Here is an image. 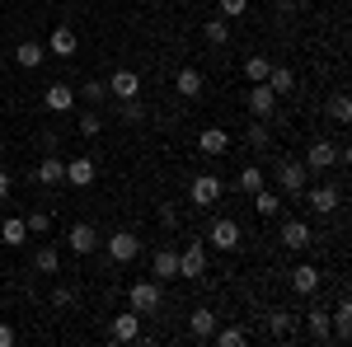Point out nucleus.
<instances>
[{
    "label": "nucleus",
    "mask_w": 352,
    "mask_h": 347,
    "mask_svg": "<svg viewBox=\"0 0 352 347\" xmlns=\"http://www.w3.org/2000/svg\"><path fill=\"white\" fill-rule=\"evenodd\" d=\"M305 183H310V169H305L300 160H282L277 164V192H282L287 202H300Z\"/></svg>",
    "instance_id": "nucleus-1"
},
{
    "label": "nucleus",
    "mask_w": 352,
    "mask_h": 347,
    "mask_svg": "<svg viewBox=\"0 0 352 347\" xmlns=\"http://www.w3.org/2000/svg\"><path fill=\"white\" fill-rule=\"evenodd\" d=\"M300 202H310V212H338V202H343V188H333V183H305V192H300Z\"/></svg>",
    "instance_id": "nucleus-2"
},
{
    "label": "nucleus",
    "mask_w": 352,
    "mask_h": 347,
    "mask_svg": "<svg viewBox=\"0 0 352 347\" xmlns=\"http://www.w3.org/2000/svg\"><path fill=\"white\" fill-rule=\"evenodd\" d=\"M160 300H164V291H160V282H155V277H151V282H132V291H127V305H132L136 315L160 310Z\"/></svg>",
    "instance_id": "nucleus-3"
},
{
    "label": "nucleus",
    "mask_w": 352,
    "mask_h": 347,
    "mask_svg": "<svg viewBox=\"0 0 352 347\" xmlns=\"http://www.w3.org/2000/svg\"><path fill=\"white\" fill-rule=\"evenodd\" d=\"M207 240H212V249H221V254H230V249H240V225L230 221V216H217L212 221V230H207Z\"/></svg>",
    "instance_id": "nucleus-4"
},
{
    "label": "nucleus",
    "mask_w": 352,
    "mask_h": 347,
    "mask_svg": "<svg viewBox=\"0 0 352 347\" xmlns=\"http://www.w3.org/2000/svg\"><path fill=\"white\" fill-rule=\"evenodd\" d=\"M66 244H71V254H80V258H89V254L99 249V230H94L89 221H76V225L66 230Z\"/></svg>",
    "instance_id": "nucleus-5"
},
{
    "label": "nucleus",
    "mask_w": 352,
    "mask_h": 347,
    "mask_svg": "<svg viewBox=\"0 0 352 347\" xmlns=\"http://www.w3.org/2000/svg\"><path fill=\"white\" fill-rule=\"evenodd\" d=\"M179 277H192V282L207 277V244H202V240H192L188 249L179 254Z\"/></svg>",
    "instance_id": "nucleus-6"
},
{
    "label": "nucleus",
    "mask_w": 352,
    "mask_h": 347,
    "mask_svg": "<svg viewBox=\"0 0 352 347\" xmlns=\"http://www.w3.org/2000/svg\"><path fill=\"white\" fill-rule=\"evenodd\" d=\"M104 85H109V99H141V76L127 71V66H122V71H113Z\"/></svg>",
    "instance_id": "nucleus-7"
},
{
    "label": "nucleus",
    "mask_w": 352,
    "mask_h": 347,
    "mask_svg": "<svg viewBox=\"0 0 352 347\" xmlns=\"http://www.w3.org/2000/svg\"><path fill=\"white\" fill-rule=\"evenodd\" d=\"M221 192H226V183H221L217 174H197L188 188V197L197 202V207H212V202H221Z\"/></svg>",
    "instance_id": "nucleus-8"
},
{
    "label": "nucleus",
    "mask_w": 352,
    "mask_h": 347,
    "mask_svg": "<svg viewBox=\"0 0 352 347\" xmlns=\"http://www.w3.org/2000/svg\"><path fill=\"white\" fill-rule=\"evenodd\" d=\"M43 108H47V113H66V108H76V85L52 80L47 89H43Z\"/></svg>",
    "instance_id": "nucleus-9"
},
{
    "label": "nucleus",
    "mask_w": 352,
    "mask_h": 347,
    "mask_svg": "<svg viewBox=\"0 0 352 347\" xmlns=\"http://www.w3.org/2000/svg\"><path fill=\"white\" fill-rule=\"evenodd\" d=\"M136 254H141V240H136L132 230H113L109 235V258L113 263H132Z\"/></svg>",
    "instance_id": "nucleus-10"
},
{
    "label": "nucleus",
    "mask_w": 352,
    "mask_h": 347,
    "mask_svg": "<svg viewBox=\"0 0 352 347\" xmlns=\"http://www.w3.org/2000/svg\"><path fill=\"white\" fill-rule=\"evenodd\" d=\"M305 169L310 174H324L329 164H338V146H329V141H310V150H305Z\"/></svg>",
    "instance_id": "nucleus-11"
},
{
    "label": "nucleus",
    "mask_w": 352,
    "mask_h": 347,
    "mask_svg": "<svg viewBox=\"0 0 352 347\" xmlns=\"http://www.w3.org/2000/svg\"><path fill=\"white\" fill-rule=\"evenodd\" d=\"M43 47H47V56H61V61H66V56H76V47H80V43H76V28H71V24H56L52 38H47Z\"/></svg>",
    "instance_id": "nucleus-12"
},
{
    "label": "nucleus",
    "mask_w": 352,
    "mask_h": 347,
    "mask_svg": "<svg viewBox=\"0 0 352 347\" xmlns=\"http://www.w3.org/2000/svg\"><path fill=\"white\" fill-rule=\"evenodd\" d=\"M268 328H272V338H277V343H292V338H296V328H300V315H296V310H272Z\"/></svg>",
    "instance_id": "nucleus-13"
},
{
    "label": "nucleus",
    "mask_w": 352,
    "mask_h": 347,
    "mask_svg": "<svg viewBox=\"0 0 352 347\" xmlns=\"http://www.w3.org/2000/svg\"><path fill=\"white\" fill-rule=\"evenodd\" d=\"M197 150H202V155H226V150H230V132H226V127H202V132H197Z\"/></svg>",
    "instance_id": "nucleus-14"
},
{
    "label": "nucleus",
    "mask_w": 352,
    "mask_h": 347,
    "mask_svg": "<svg viewBox=\"0 0 352 347\" xmlns=\"http://www.w3.org/2000/svg\"><path fill=\"white\" fill-rule=\"evenodd\" d=\"M282 244H287V254H300V249L310 244V225L296 221V216H287V221H282Z\"/></svg>",
    "instance_id": "nucleus-15"
},
{
    "label": "nucleus",
    "mask_w": 352,
    "mask_h": 347,
    "mask_svg": "<svg viewBox=\"0 0 352 347\" xmlns=\"http://www.w3.org/2000/svg\"><path fill=\"white\" fill-rule=\"evenodd\" d=\"M287 277H292V291H296V295H315V291H320V267H315V263L292 267Z\"/></svg>",
    "instance_id": "nucleus-16"
},
{
    "label": "nucleus",
    "mask_w": 352,
    "mask_h": 347,
    "mask_svg": "<svg viewBox=\"0 0 352 347\" xmlns=\"http://www.w3.org/2000/svg\"><path fill=\"white\" fill-rule=\"evenodd\" d=\"M113 343H136L141 338V315L136 310H127V315H113Z\"/></svg>",
    "instance_id": "nucleus-17"
},
{
    "label": "nucleus",
    "mask_w": 352,
    "mask_h": 347,
    "mask_svg": "<svg viewBox=\"0 0 352 347\" xmlns=\"http://www.w3.org/2000/svg\"><path fill=\"white\" fill-rule=\"evenodd\" d=\"M33 179H38L43 188L66 183V164H61V155H43V160H38V169H33Z\"/></svg>",
    "instance_id": "nucleus-18"
},
{
    "label": "nucleus",
    "mask_w": 352,
    "mask_h": 347,
    "mask_svg": "<svg viewBox=\"0 0 352 347\" xmlns=\"http://www.w3.org/2000/svg\"><path fill=\"white\" fill-rule=\"evenodd\" d=\"M94 174H99V169H94V160H89V155L66 160V183H71V188H89V183H94Z\"/></svg>",
    "instance_id": "nucleus-19"
},
{
    "label": "nucleus",
    "mask_w": 352,
    "mask_h": 347,
    "mask_svg": "<svg viewBox=\"0 0 352 347\" xmlns=\"http://www.w3.org/2000/svg\"><path fill=\"white\" fill-rule=\"evenodd\" d=\"M272 108H277V94H272L268 85H249V113L268 122V117H272Z\"/></svg>",
    "instance_id": "nucleus-20"
},
{
    "label": "nucleus",
    "mask_w": 352,
    "mask_h": 347,
    "mask_svg": "<svg viewBox=\"0 0 352 347\" xmlns=\"http://www.w3.org/2000/svg\"><path fill=\"white\" fill-rule=\"evenodd\" d=\"M188 333L197 338V343H212V333H217V315L202 305V310H192L188 315Z\"/></svg>",
    "instance_id": "nucleus-21"
},
{
    "label": "nucleus",
    "mask_w": 352,
    "mask_h": 347,
    "mask_svg": "<svg viewBox=\"0 0 352 347\" xmlns=\"http://www.w3.org/2000/svg\"><path fill=\"white\" fill-rule=\"evenodd\" d=\"M151 272H155V282H174V277H179V254H174V249H155Z\"/></svg>",
    "instance_id": "nucleus-22"
},
{
    "label": "nucleus",
    "mask_w": 352,
    "mask_h": 347,
    "mask_svg": "<svg viewBox=\"0 0 352 347\" xmlns=\"http://www.w3.org/2000/svg\"><path fill=\"white\" fill-rule=\"evenodd\" d=\"M300 324H305V333H310L315 343H329V310H324V305L305 310V315H300Z\"/></svg>",
    "instance_id": "nucleus-23"
},
{
    "label": "nucleus",
    "mask_w": 352,
    "mask_h": 347,
    "mask_svg": "<svg viewBox=\"0 0 352 347\" xmlns=\"http://www.w3.org/2000/svg\"><path fill=\"white\" fill-rule=\"evenodd\" d=\"M174 89H179L184 99H197V94L207 89V80H202V71H197V66H184V71L174 76Z\"/></svg>",
    "instance_id": "nucleus-24"
},
{
    "label": "nucleus",
    "mask_w": 352,
    "mask_h": 347,
    "mask_svg": "<svg viewBox=\"0 0 352 347\" xmlns=\"http://www.w3.org/2000/svg\"><path fill=\"white\" fill-rule=\"evenodd\" d=\"M14 61H19V66H24V71H38V66H43V61H47V47H43V43H19V47H14Z\"/></svg>",
    "instance_id": "nucleus-25"
},
{
    "label": "nucleus",
    "mask_w": 352,
    "mask_h": 347,
    "mask_svg": "<svg viewBox=\"0 0 352 347\" xmlns=\"http://www.w3.org/2000/svg\"><path fill=\"white\" fill-rule=\"evenodd\" d=\"M24 240H28V225H24V216H5V221H0V244L19 249Z\"/></svg>",
    "instance_id": "nucleus-26"
},
{
    "label": "nucleus",
    "mask_w": 352,
    "mask_h": 347,
    "mask_svg": "<svg viewBox=\"0 0 352 347\" xmlns=\"http://www.w3.org/2000/svg\"><path fill=\"white\" fill-rule=\"evenodd\" d=\"M254 212H258V216H277V212H282V192L263 183L258 192H254Z\"/></svg>",
    "instance_id": "nucleus-27"
},
{
    "label": "nucleus",
    "mask_w": 352,
    "mask_h": 347,
    "mask_svg": "<svg viewBox=\"0 0 352 347\" xmlns=\"http://www.w3.org/2000/svg\"><path fill=\"white\" fill-rule=\"evenodd\" d=\"M33 267H38L43 277H56V272H61V254H56L52 244H43V249H33Z\"/></svg>",
    "instance_id": "nucleus-28"
},
{
    "label": "nucleus",
    "mask_w": 352,
    "mask_h": 347,
    "mask_svg": "<svg viewBox=\"0 0 352 347\" xmlns=\"http://www.w3.org/2000/svg\"><path fill=\"white\" fill-rule=\"evenodd\" d=\"M202 38H207L212 47H226V43H230V19H221V14H212V19L202 24Z\"/></svg>",
    "instance_id": "nucleus-29"
},
{
    "label": "nucleus",
    "mask_w": 352,
    "mask_h": 347,
    "mask_svg": "<svg viewBox=\"0 0 352 347\" xmlns=\"http://www.w3.org/2000/svg\"><path fill=\"white\" fill-rule=\"evenodd\" d=\"M263 85H268L272 94L282 99V94H292V89H296V76H292L287 66H272V71H268V80H263Z\"/></svg>",
    "instance_id": "nucleus-30"
},
{
    "label": "nucleus",
    "mask_w": 352,
    "mask_h": 347,
    "mask_svg": "<svg viewBox=\"0 0 352 347\" xmlns=\"http://www.w3.org/2000/svg\"><path fill=\"white\" fill-rule=\"evenodd\" d=\"M268 71H272L268 56H249V61H244V80H249V85H263V80H268Z\"/></svg>",
    "instance_id": "nucleus-31"
},
{
    "label": "nucleus",
    "mask_w": 352,
    "mask_h": 347,
    "mask_svg": "<svg viewBox=\"0 0 352 347\" xmlns=\"http://www.w3.org/2000/svg\"><path fill=\"white\" fill-rule=\"evenodd\" d=\"M76 99H85L89 108H94V104H104V99H109V85H104V80H85L80 89H76Z\"/></svg>",
    "instance_id": "nucleus-32"
},
{
    "label": "nucleus",
    "mask_w": 352,
    "mask_h": 347,
    "mask_svg": "<svg viewBox=\"0 0 352 347\" xmlns=\"http://www.w3.org/2000/svg\"><path fill=\"white\" fill-rule=\"evenodd\" d=\"M263 183H268V179H263V169H258V164H244V169H240V188L249 192V197H254Z\"/></svg>",
    "instance_id": "nucleus-33"
},
{
    "label": "nucleus",
    "mask_w": 352,
    "mask_h": 347,
    "mask_svg": "<svg viewBox=\"0 0 352 347\" xmlns=\"http://www.w3.org/2000/svg\"><path fill=\"white\" fill-rule=\"evenodd\" d=\"M118 117L141 127V122H146V108H141V99H118Z\"/></svg>",
    "instance_id": "nucleus-34"
},
{
    "label": "nucleus",
    "mask_w": 352,
    "mask_h": 347,
    "mask_svg": "<svg viewBox=\"0 0 352 347\" xmlns=\"http://www.w3.org/2000/svg\"><path fill=\"white\" fill-rule=\"evenodd\" d=\"M244 136H249V146H254V150H268V146H272V127L263 122V117H258V127H249Z\"/></svg>",
    "instance_id": "nucleus-35"
},
{
    "label": "nucleus",
    "mask_w": 352,
    "mask_h": 347,
    "mask_svg": "<svg viewBox=\"0 0 352 347\" xmlns=\"http://www.w3.org/2000/svg\"><path fill=\"white\" fill-rule=\"evenodd\" d=\"M329 117H333L338 127H343V122L352 117V104H348V94H333V99H329Z\"/></svg>",
    "instance_id": "nucleus-36"
},
{
    "label": "nucleus",
    "mask_w": 352,
    "mask_h": 347,
    "mask_svg": "<svg viewBox=\"0 0 352 347\" xmlns=\"http://www.w3.org/2000/svg\"><path fill=\"white\" fill-rule=\"evenodd\" d=\"M217 14L221 19H240V14H249V0H217Z\"/></svg>",
    "instance_id": "nucleus-37"
},
{
    "label": "nucleus",
    "mask_w": 352,
    "mask_h": 347,
    "mask_svg": "<svg viewBox=\"0 0 352 347\" xmlns=\"http://www.w3.org/2000/svg\"><path fill=\"white\" fill-rule=\"evenodd\" d=\"M99 132H104V122H99V113H94V108H85V113H80V136H89V141H94Z\"/></svg>",
    "instance_id": "nucleus-38"
},
{
    "label": "nucleus",
    "mask_w": 352,
    "mask_h": 347,
    "mask_svg": "<svg viewBox=\"0 0 352 347\" xmlns=\"http://www.w3.org/2000/svg\"><path fill=\"white\" fill-rule=\"evenodd\" d=\"M24 225H28V235H47L52 230V212H33Z\"/></svg>",
    "instance_id": "nucleus-39"
},
{
    "label": "nucleus",
    "mask_w": 352,
    "mask_h": 347,
    "mask_svg": "<svg viewBox=\"0 0 352 347\" xmlns=\"http://www.w3.org/2000/svg\"><path fill=\"white\" fill-rule=\"evenodd\" d=\"M52 305H56V310H71V305H76V287H66V282L52 287Z\"/></svg>",
    "instance_id": "nucleus-40"
},
{
    "label": "nucleus",
    "mask_w": 352,
    "mask_h": 347,
    "mask_svg": "<svg viewBox=\"0 0 352 347\" xmlns=\"http://www.w3.org/2000/svg\"><path fill=\"white\" fill-rule=\"evenodd\" d=\"M221 347H244V328H221V333H212Z\"/></svg>",
    "instance_id": "nucleus-41"
},
{
    "label": "nucleus",
    "mask_w": 352,
    "mask_h": 347,
    "mask_svg": "<svg viewBox=\"0 0 352 347\" xmlns=\"http://www.w3.org/2000/svg\"><path fill=\"white\" fill-rule=\"evenodd\" d=\"M155 216H160V225H164V230H174V225H179V212H174L169 202H164V207H160V212H155Z\"/></svg>",
    "instance_id": "nucleus-42"
},
{
    "label": "nucleus",
    "mask_w": 352,
    "mask_h": 347,
    "mask_svg": "<svg viewBox=\"0 0 352 347\" xmlns=\"http://www.w3.org/2000/svg\"><path fill=\"white\" fill-rule=\"evenodd\" d=\"M0 347H14V328L10 324H0Z\"/></svg>",
    "instance_id": "nucleus-43"
},
{
    "label": "nucleus",
    "mask_w": 352,
    "mask_h": 347,
    "mask_svg": "<svg viewBox=\"0 0 352 347\" xmlns=\"http://www.w3.org/2000/svg\"><path fill=\"white\" fill-rule=\"evenodd\" d=\"M277 10H282V14H296V10H300V0H277Z\"/></svg>",
    "instance_id": "nucleus-44"
},
{
    "label": "nucleus",
    "mask_w": 352,
    "mask_h": 347,
    "mask_svg": "<svg viewBox=\"0 0 352 347\" xmlns=\"http://www.w3.org/2000/svg\"><path fill=\"white\" fill-rule=\"evenodd\" d=\"M5 197H10V174L0 169V202H5Z\"/></svg>",
    "instance_id": "nucleus-45"
},
{
    "label": "nucleus",
    "mask_w": 352,
    "mask_h": 347,
    "mask_svg": "<svg viewBox=\"0 0 352 347\" xmlns=\"http://www.w3.org/2000/svg\"><path fill=\"white\" fill-rule=\"evenodd\" d=\"M0 33H5V19H0Z\"/></svg>",
    "instance_id": "nucleus-46"
}]
</instances>
